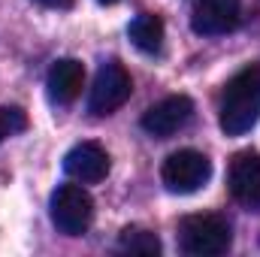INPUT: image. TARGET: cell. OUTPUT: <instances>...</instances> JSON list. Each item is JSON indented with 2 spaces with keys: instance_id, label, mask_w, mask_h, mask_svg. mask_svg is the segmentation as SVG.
Here are the masks:
<instances>
[{
  "instance_id": "cell-1",
  "label": "cell",
  "mask_w": 260,
  "mask_h": 257,
  "mask_svg": "<svg viewBox=\"0 0 260 257\" xmlns=\"http://www.w3.org/2000/svg\"><path fill=\"white\" fill-rule=\"evenodd\" d=\"M260 118V64L239 70L224 94H221V118L218 124L227 136H242Z\"/></svg>"
},
{
  "instance_id": "cell-2",
  "label": "cell",
  "mask_w": 260,
  "mask_h": 257,
  "mask_svg": "<svg viewBox=\"0 0 260 257\" xmlns=\"http://www.w3.org/2000/svg\"><path fill=\"white\" fill-rule=\"evenodd\" d=\"M179 245L191 257H218L233 245V233L221 215H188L179 224Z\"/></svg>"
},
{
  "instance_id": "cell-3",
  "label": "cell",
  "mask_w": 260,
  "mask_h": 257,
  "mask_svg": "<svg viewBox=\"0 0 260 257\" xmlns=\"http://www.w3.org/2000/svg\"><path fill=\"white\" fill-rule=\"evenodd\" d=\"M49 212H52V224L58 227V233L82 236L88 233L94 221V200L82 185H58L52 194Z\"/></svg>"
},
{
  "instance_id": "cell-4",
  "label": "cell",
  "mask_w": 260,
  "mask_h": 257,
  "mask_svg": "<svg viewBox=\"0 0 260 257\" xmlns=\"http://www.w3.org/2000/svg\"><path fill=\"white\" fill-rule=\"evenodd\" d=\"M133 94V82L130 73L118 61H106L100 64L94 85L88 91V112L91 115H112L115 109H121Z\"/></svg>"
},
{
  "instance_id": "cell-5",
  "label": "cell",
  "mask_w": 260,
  "mask_h": 257,
  "mask_svg": "<svg viewBox=\"0 0 260 257\" xmlns=\"http://www.w3.org/2000/svg\"><path fill=\"white\" fill-rule=\"evenodd\" d=\"M212 176V164L203 151L194 148H182V151H173L164 167H160V179L167 185V191L173 194H194L200 191Z\"/></svg>"
},
{
  "instance_id": "cell-6",
  "label": "cell",
  "mask_w": 260,
  "mask_h": 257,
  "mask_svg": "<svg viewBox=\"0 0 260 257\" xmlns=\"http://www.w3.org/2000/svg\"><path fill=\"white\" fill-rule=\"evenodd\" d=\"M191 115H194L191 97L173 94V97H164L160 103H154L151 109H145V115H142L139 124H142V130H145L148 136L167 139V136H173V133H179V130L185 127V124L191 121Z\"/></svg>"
},
{
  "instance_id": "cell-7",
  "label": "cell",
  "mask_w": 260,
  "mask_h": 257,
  "mask_svg": "<svg viewBox=\"0 0 260 257\" xmlns=\"http://www.w3.org/2000/svg\"><path fill=\"white\" fill-rule=\"evenodd\" d=\"M242 0H197L191 12V30L200 37H221L236 30Z\"/></svg>"
},
{
  "instance_id": "cell-8",
  "label": "cell",
  "mask_w": 260,
  "mask_h": 257,
  "mask_svg": "<svg viewBox=\"0 0 260 257\" xmlns=\"http://www.w3.org/2000/svg\"><path fill=\"white\" fill-rule=\"evenodd\" d=\"M230 194L239 206L260 212V154L257 151H239L230 160V176H227Z\"/></svg>"
},
{
  "instance_id": "cell-9",
  "label": "cell",
  "mask_w": 260,
  "mask_h": 257,
  "mask_svg": "<svg viewBox=\"0 0 260 257\" xmlns=\"http://www.w3.org/2000/svg\"><path fill=\"white\" fill-rule=\"evenodd\" d=\"M64 173L70 179L82 182V185H97L106 179L109 173V154L103 145L97 142H79L67 151L64 157Z\"/></svg>"
},
{
  "instance_id": "cell-10",
  "label": "cell",
  "mask_w": 260,
  "mask_h": 257,
  "mask_svg": "<svg viewBox=\"0 0 260 257\" xmlns=\"http://www.w3.org/2000/svg\"><path fill=\"white\" fill-rule=\"evenodd\" d=\"M82 85H85V67L76 58H61L55 61L49 76H46V88H49V100L52 103H73L79 94H82Z\"/></svg>"
},
{
  "instance_id": "cell-11",
  "label": "cell",
  "mask_w": 260,
  "mask_h": 257,
  "mask_svg": "<svg viewBox=\"0 0 260 257\" xmlns=\"http://www.w3.org/2000/svg\"><path fill=\"white\" fill-rule=\"evenodd\" d=\"M127 37L139 52L157 55V52L164 49V21H160L157 15H151V12H142V15H136V18L130 21Z\"/></svg>"
},
{
  "instance_id": "cell-12",
  "label": "cell",
  "mask_w": 260,
  "mask_h": 257,
  "mask_svg": "<svg viewBox=\"0 0 260 257\" xmlns=\"http://www.w3.org/2000/svg\"><path fill=\"white\" fill-rule=\"evenodd\" d=\"M118 248L130 251V254H160V239L151 230L130 224L118 233Z\"/></svg>"
},
{
  "instance_id": "cell-13",
  "label": "cell",
  "mask_w": 260,
  "mask_h": 257,
  "mask_svg": "<svg viewBox=\"0 0 260 257\" xmlns=\"http://www.w3.org/2000/svg\"><path fill=\"white\" fill-rule=\"evenodd\" d=\"M24 127H27V118H24L21 109H15V106H0V142L9 139V136H15V133H21Z\"/></svg>"
},
{
  "instance_id": "cell-14",
  "label": "cell",
  "mask_w": 260,
  "mask_h": 257,
  "mask_svg": "<svg viewBox=\"0 0 260 257\" xmlns=\"http://www.w3.org/2000/svg\"><path fill=\"white\" fill-rule=\"evenodd\" d=\"M37 6H46V9H70L73 0H34Z\"/></svg>"
},
{
  "instance_id": "cell-15",
  "label": "cell",
  "mask_w": 260,
  "mask_h": 257,
  "mask_svg": "<svg viewBox=\"0 0 260 257\" xmlns=\"http://www.w3.org/2000/svg\"><path fill=\"white\" fill-rule=\"evenodd\" d=\"M100 3H106V6H112V3H118V0H100Z\"/></svg>"
}]
</instances>
